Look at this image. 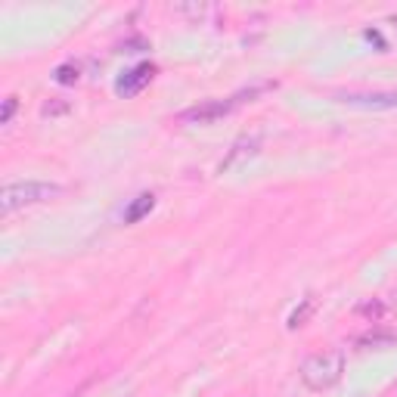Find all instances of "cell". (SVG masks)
Segmentation results:
<instances>
[{
	"label": "cell",
	"mask_w": 397,
	"mask_h": 397,
	"mask_svg": "<svg viewBox=\"0 0 397 397\" xmlns=\"http://www.w3.org/2000/svg\"><path fill=\"white\" fill-rule=\"evenodd\" d=\"M62 187L50 180H19V183H6L0 190V214L10 217L19 208H31V205H44L62 196Z\"/></svg>",
	"instance_id": "7a4b0ae2"
},
{
	"label": "cell",
	"mask_w": 397,
	"mask_h": 397,
	"mask_svg": "<svg viewBox=\"0 0 397 397\" xmlns=\"http://www.w3.org/2000/svg\"><path fill=\"white\" fill-rule=\"evenodd\" d=\"M385 314H388V308L382 298H369V301L357 304V317H366V320H373V323H379Z\"/></svg>",
	"instance_id": "9c48e42d"
},
{
	"label": "cell",
	"mask_w": 397,
	"mask_h": 397,
	"mask_svg": "<svg viewBox=\"0 0 397 397\" xmlns=\"http://www.w3.org/2000/svg\"><path fill=\"white\" fill-rule=\"evenodd\" d=\"M360 351H388V348H397V332H366V335H360L357 342Z\"/></svg>",
	"instance_id": "8992f818"
},
{
	"label": "cell",
	"mask_w": 397,
	"mask_h": 397,
	"mask_svg": "<svg viewBox=\"0 0 397 397\" xmlns=\"http://www.w3.org/2000/svg\"><path fill=\"white\" fill-rule=\"evenodd\" d=\"M314 308H317V301H314V298H304V301H301V308H295V310H292L289 329H298V326L308 323V317L314 314Z\"/></svg>",
	"instance_id": "30bf717a"
},
{
	"label": "cell",
	"mask_w": 397,
	"mask_h": 397,
	"mask_svg": "<svg viewBox=\"0 0 397 397\" xmlns=\"http://www.w3.org/2000/svg\"><path fill=\"white\" fill-rule=\"evenodd\" d=\"M69 99H62V97H56V99H50V103H44L40 106V115L44 118H59V115H65L69 112Z\"/></svg>",
	"instance_id": "7c38bea8"
},
{
	"label": "cell",
	"mask_w": 397,
	"mask_h": 397,
	"mask_svg": "<svg viewBox=\"0 0 397 397\" xmlns=\"http://www.w3.org/2000/svg\"><path fill=\"white\" fill-rule=\"evenodd\" d=\"M171 10H174L177 16H190V19L199 22V19H205V16L211 13V6H208V4H190V6H187V4H177V6H171Z\"/></svg>",
	"instance_id": "8fae6325"
},
{
	"label": "cell",
	"mask_w": 397,
	"mask_h": 397,
	"mask_svg": "<svg viewBox=\"0 0 397 397\" xmlns=\"http://www.w3.org/2000/svg\"><path fill=\"white\" fill-rule=\"evenodd\" d=\"M152 78H156V65H152V62H140V65L128 69L121 78L115 81V94L118 97H137Z\"/></svg>",
	"instance_id": "277c9868"
},
{
	"label": "cell",
	"mask_w": 397,
	"mask_h": 397,
	"mask_svg": "<svg viewBox=\"0 0 397 397\" xmlns=\"http://www.w3.org/2000/svg\"><path fill=\"white\" fill-rule=\"evenodd\" d=\"M301 385L310 391H329L342 382L344 376V354L342 351H317L310 357H304L298 366Z\"/></svg>",
	"instance_id": "3957f363"
},
{
	"label": "cell",
	"mask_w": 397,
	"mask_h": 397,
	"mask_svg": "<svg viewBox=\"0 0 397 397\" xmlns=\"http://www.w3.org/2000/svg\"><path fill=\"white\" fill-rule=\"evenodd\" d=\"M16 109H19V99H16V97H6V99H4V109H0V124H10L13 115H16Z\"/></svg>",
	"instance_id": "5bb4252c"
},
{
	"label": "cell",
	"mask_w": 397,
	"mask_h": 397,
	"mask_svg": "<svg viewBox=\"0 0 397 397\" xmlns=\"http://www.w3.org/2000/svg\"><path fill=\"white\" fill-rule=\"evenodd\" d=\"M53 78L59 81V84H75L81 78L78 75V65H72V62H65V65H59V69L53 72Z\"/></svg>",
	"instance_id": "4fadbf2b"
},
{
	"label": "cell",
	"mask_w": 397,
	"mask_h": 397,
	"mask_svg": "<svg viewBox=\"0 0 397 397\" xmlns=\"http://www.w3.org/2000/svg\"><path fill=\"white\" fill-rule=\"evenodd\" d=\"M335 99L351 109H397V90H376V94H335Z\"/></svg>",
	"instance_id": "5b68a950"
},
{
	"label": "cell",
	"mask_w": 397,
	"mask_h": 397,
	"mask_svg": "<svg viewBox=\"0 0 397 397\" xmlns=\"http://www.w3.org/2000/svg\"><path fill=\"white\" fill-rule=\"evenodd\" d=\"M273 87H276V81H264V84H255V87L242 90V94H233L227 99H205V103H199V106L183 109V112L177 115V121L180 124H199V128L202 124H214L230 112H236L242 103H251V99H258L261 94H267V90H273Z\"/></svg>",
	"instance_id": "6da1fadb"
},
{
	"label": "cell",
	"mask_w": 397,
	"mask_h": 397,
	"mask_svg": "<svg viewBox=\"0 0 397 397\" xmlns=\"http://www.w3.org/2000/svg\"><path fill=\"white\" fill-rule=\"evenodd\" d=\"M152 208H156V196H152V192H140V196L128 205V211H124V224H140Z\"/></svg>",
	"instance_id": "ba28073f"
},
{
	"label": "cell",
	"mask_w": 397,
	"mask_h": 397,
	"mask_svg": "<svg viewBox=\"0 0 397 397\" xmlns=\"http://www.w3.org/2000/svg\"><path fill=\"white\" fill-rule=\"evenodd\" d=\"M261 146V140L258 137H242V140H236V146L230 149V156L221 162V171H230L233 165H239V158H246V156H255Z\"/></svg>",
	"instance_id": "52a82bcc"
}]
</instances>
